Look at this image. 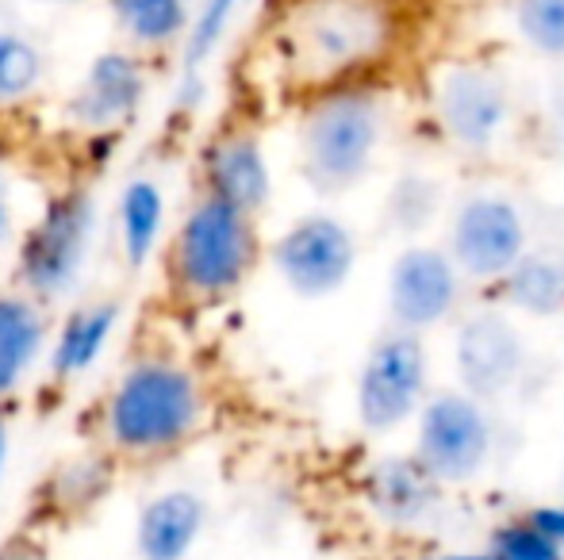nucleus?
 Returning <instances> with one entry per match:
<instances>
[{
	"instance_id": "473e14b6",
	"label": "nucleus",
	"mask_w": 564,
	"mask_h": 560,
	"mask_svg": "<svg viewBox=\"0 0 564 560\" xmlns=\"http://www.w3.org/2000/svg\"><path fill=\"white\" fill-rule=\"evenodd\" d=\"M39 4H74V0H39Z\"/></svg>"
},
{
	"instance_id": "dca6fc26",
	"label": "nucleus",
	"mask_w": 564,
	"mask_h": 560,
	"mask_svg": "<svg viewBox=\"0 0 564 560\" xmlns=\"http://www.w3.org/2000/svg\"><path fill=\"white\" fill-rule=\"evenodd\" d=\"M119 319H123V299H116V296L77 304L74 311L62 319L58 334H54V342H51V373L66 384L93 373V365L105 358L108 342H112V334L119 330Z\"/></svg>"
},
{
	"instance_id": "ddd939ff",
	"label": "nucleus",
	"mask_w": 564,
	"mask_h": 560,
	"mask_svg": "<svg viewBox=\"0 0 564 560\" xmlns=\"http://www.w3.org/2000/svg\"><path fill=\"white\" fill-rule=\"evenodd\" d=\"M142 97H147V74L139 62L123 51H105L85 69L66 116L82 131H116L139 116Z\"/></svg>"
},
{
	"instance_id": "f8f14e48",
	"label": "nucleus",
	"mask_w": 564,
	"mask_h": 560,
	"mask_svg": "<svg viewBox=\"0 0 564 560\" xmlns=\"http://www.w3.org/2000/svg\"><path fill=\"white\" fill-rule=\"evenodd\" d=\"M453 361H457L465 388L476 399H488L507 392L522 376L527 342H522L519 327L503 315H473L468 322H460Z\"/></svg>"
},
{
	"instance_id": "f3484780",
	"label": "nucleus",
	"mask_w": 564,
	"mask_h": 560,
	"mask_svg": "<svg viewBox=\"0 0 564 560\" xmlns=\"http://www.w3.org/2000/svg\"><path fill=\"white\" fill-rule=\"evenodd\" d=\"M51 342L43 299L31 292H0V399H8Z\"/></svg>"
},
{
	"instance_id": "a211bd4d",
	"label": "nucleus",
	"mask_w": 564,
	"mask_h": 560,
	"mask_svg": "<svg viewBox=\"0 0 564 560\" xmlns=\"http://www.w3.org/2000/svg\"><path fill=\"white\" fill-rule=\"evenodd\" d=\"M365 495L380 518L395 526H415L431 515L438 499V480L415 457H384L365 476Z\"/></svg>"
},
{
	"instance_id": "4468645a",
	"label": "nucleus",
	"mask_w": 564,
	"mask_h": 560,
	"mask_svg": "<svg viewBox=\"0 0 564 560\" xmlns=\"http://www.w3.org/2000/svg\"><path fill=\"white\" fill-rule=\"evenodd\" d=\"M208 526V499L193 487H165L134 515V557L188 560Z\"/></svg>"
},
{
	"instance_id": "39448f33",
	"label": "nucleus",
	"mask_w": 564,
	"mask_h": 560,
	"mask_svg": "<svg viewBox=\"0 0 564 560\" xmlns=\"http://www.w3.org/2000/svg\"><path fill=\"white\" fill-rule=\"evenodd\" d=\"M97 223V196L89 188H69L54 196L20 242V257H15L20 288L43 304L69 296L89 270Z\"/></svg>"
},
{
	"instance_id": "9d476101",
	"label": "nucleus",
	"mask_w": 564,
	"mask_h": 560,
	"mask_svg": "<svg viewBox=\"0 0 564 560\" xmlns=\"http://www.w3.org/2000/svg\"><path fill=\"white\" fill-rule=\"evenodd\" d=\"M434 112L446 135L457 142L460 150H491L496 139L503 135L507 116H511V100L507 89L491 69L484 66H449L434 85Z\"/></svg>"
},
{
	"instance_id": "5701e85b",
	"label": "nucleus",
	"mask_w": 564,
	"mask_h": 560,
	"mask_svg": "<svg viewBox=\"0 0 564 560\" xmlns=\"http://www.w3.org/2000/svg\"><path fill=\"white\" fill-rule=\"evenodd\" d=\"M519 39L542 58H564V0H514Z\"/></svg>"
},
{
	"instance_id": "412c9836",
	"label": "nucleus",
	"mask_w": 564,
	"mask_h": 560,
	"mask_svg": "<svg viewBox=\"0 0 564 560\" xmlns=\"http://www.w3.org/2000/svg\"><path fill=\"white\" fill-rule=\"evenodd\" d=\"M123 35L139 46H170L188 31V4L193 0H108Z\"/></svg>"
},
{
	"instance_id": "aec40b11",
	"label": "nucleus",
	"mask_w": 564,
	"mask_h": 560,
	"mask_svg": "<svg viewBox=\"0 0 564 560\" xmlns=\"http://www.w3.org/2000/svg\"><path fill=\"white\" fill-rule=\"evenodd\" d=\"M507 299L522 311L550 319L564 311V262L553 254H527L511 273L503 277Z\"/></svg>"
},
{
	"instance_id": "f257e3e1",
	"label": "nucleus",
	"mask_w": 564,
	"mask_h": 560,
	"mask_svg": "<svg viewBox=\"0 0 564 560\" xmlns=\"http://www.w3.org/2000/svg\"><path fill=\"white\" fill-rule=\"evenodd\" d=\"M395 39L388 0H292L276 23V54L300 89L354 85L384 62Z\"/></svg>"
},
{
	"instance_id": "20e7f679",
	"label": "nucleus",
	"mask_w": 564,
	"mask_h": 560,
	"mask_svg": "<svg viewBox=\"0 0 564 560\" xmlns=\"http://www.w3.org/2000/svg\"><path fill=\"white\" fill-rule=\"evenodd\" d=\"M384 139L380 100L365 85H338L315 92L300 128V165L319 193H346L369 173Z\"/></svg>"
},
{
	"instance_id": "a878e982",
	"label": "nucleus",
	"mask_w": 564,
	"mask_h": 560,
	"mask_svg": "<svg viewBox=\"0 0 564 560\" xmlns=\"http://www.w3.org/2000/svg\"><path fill=\"white\" fill-rule=\"evenodd\" d=\"M488 549L499 560H564V546H557L550 534L538 530L530 518L496 526Z\"/></svg>"
},
{
	"instance_id": "7ed1b4c3",
	"label": "nucleus",
	"mask_w": 564,
	"mask_h": 560,
	"mask_svg": "<svg viewBox=\"0 0 564 560\" xmlns=\"http://www.w3.org/2000/svg\"><path fill=\"white\" fill-rule=\"evenodd\" d=\"M261 254L253 216L204 193L170 239V281L193 304L235 296Z\"/></svg>"
},
{
	"instance_id": "0eeeda50",
	"label": "nucleus",
	"mask_w": 564,
	"mask_h": 560,
	"mask_svg": "<svg viewBox=\"0 0 564 560\" xmlns=\"http://www.w3.org/2000/svg\"><path fill=\"white\" fill-rule=\"evenodd\" d=\"M491 457V419L473 392H438L423 404L415 430V461L438 484L480 476Z\"/></svg>"
},
{
	"instance_id": "393cba45",
	"label": "nucleus",
	"mask_w": 564,
	"mask_h": 560,
	"mask_svg": "<svg viewBox=\"0 0 564 560\" xmlns=\"http://www.w3.org/2000/svg\"><path fill=\"white\" fill-rule=\"evenodd\" d=\"M51 487H58V507L85 510L108 492V464L97 457H77L66 469H58Z\"/></svg>"
},
{
	"instance_id": "9b49d317",
	"label": "nucleus",
	"mask_w": 564,
	"mask_h": 560,
	"mask_svg": "<svg viewBox=\"0 0 564 560\" xmlns=\"http://www.w3.org/2000/svg\"><path fill=\"white\" fill-rule=\"evenodd\" d=\"M460 265L438 246H411L388 273V311L395 327L431 330L446 322L460 304Z\"/></svg>"
},
{
	"instance_id": "2f4dec72",
	"label": "nucleus",
	"mask_w": 564,
	"mask_h": 560,
	"mask_svg": "<svg viewBox=\"0 0 564 560\" xmlns=\"http://www.w3.org/2000/svg\"><path fill=\"white\" fill-rule=\"evenodd\" d=\"M8 441H12L8 438V422L0 419V472H4V461H8Z\"/></svg>"
},
{
	"instance_id": "cd10ccee",
	"label": "nucleus",
	"mask_w": 564,
	"mask_h": 560,
	"mask_svg": "<svg viewBox=\"0 0 564 560\" xmlns=\"http://www.w3.org/2000/svg\"><path fill=\"white\" fill-rule=\"evenodd\" d=\"M15 234V204H12V180L0 169V250L12 242Z\"/></svg>"
},
{
	"instance_id": "c756f323",
	"label": "nucleus",
	"mask_w": 564,
	"mask_h": 560,
	"mask_svg": "<svg viewBox=\"0 0 564 560\" xmlns=\"http://www.w3.org/2000/svg\"><path fill=\"white\" fill-rule=\"evenodd\" d=\"M553 131H557V150L564 154V92L557 97V105H553Z\"/></svg>"
},
{
	"instance_id": "6ab92c4d",
	"label": "nucleus",
	"mask_w": 564,
	"mask_h": 560,
	"mask_svg": "<svg viewBox=\"0 0 564 560\" xmlns=\"http://www.w3.org/2000/svg\"><path fill=\"white\" fill-rule=\"evenodd\" d=\"M119 223V250H123L131 270H147V262L154 257L158 242H162L165 227V193L154 177H131L119 193L116 208Z\"/></svg>"
},
{
	"instance_id": "f03ea898",
	"label": "nucleus",
	"mask_w": 564,
	"mask_h": 560,
	"mask_svg": "<svg viewBox=\"0 0 564 560\" xmlns=\"http://www.w3.org/2000/svg\"><path fill=\"white\" fill-rule=\"evenodd\" d=\"M200 376L173 358H142L123 369L105 399V438L116 453L162 457L200 430Z\"/></svg>"
},
{
	"instance_id": "1a4fd4ad",
	"label": "nucleus",
	"mask_w": 564,
	"mask_h": 560,
	"mask_svg": "<svg viewBox=\"0 0 564 560\" xmlns=\"http://www.w3.org/2000/svg\"><path fill=\"white\" fill-rule=\"evenodd\" d=\"M449 254L473 281H503L527 257V219L507 196H473L449 231Z\"/></svg>"
},
{
	"instance_id": "bb28decb",
	"label": "nucleus",
	"mask_w": 564,
	"mask_h": 560,
	"mask_svg": "<svg viewBox=\"0 0 564 560\" xmlns=\"http://www.w3.org/2000/svg\"><path fill=\"white\" fill-rule=\"evenodd\" d=\"M527 518L542 534H550V538L557 541V546H564V503H545V507H534Z\"/></svg>"
},
{
	"instance_id": "6e6552de",
	"label": "nucleus",
	"mask_w": 564,
	"mask_h": 560,
	"mask_svg": "<svg viewBox=\"0 0 564 560\" xmlns=\"http://www.w3.org/2000/svg\"><path fill=\"white\" fill-rule=\"evenodd\" d=\"M357 265V239L338 216L312 211L300 216L273 242V270L296 296L323 299L346 288Z\"/></svg>"
},
{
	"instance_id": "b1692460",
	"label": "nucleus",
	"mask_w": 564,
	"mask_h": 560,
	"mask_svg": "<svg viewBox=\"0 0 564 560\" xmlns=\"http://www.w3.org/2000/svg\"><path fill=\"white\" fill-rule=\"evenodd\" d=\"M235 8H238V0H204L200 15H196V23L188 28V43H185V74L188 77H193L196 69L216 54V46L224 43L230 20H235Z\"/></svg>"
},
{
	"instance_id": "c85d7f7f",
	"label": "nucleus",
	"mask_w": 564,
	"mask_h": 560,
	"mask_svg": "<svg viewBox=\"0 0 564 560\" xmlns=\"http://www.w3.org/2000/svg\"><path fill=\"white\" fill-rule=\"evenodd\" d=\"M0 560H51V557H46V549L39 546L35 538L15 534V538H8L4 546H0Z\"/></svg>"
},
{
	"instance_id": "7c9ffc66",
	"label": "nucleus",
	"mask_w": 564,
	"mask_h": 560,
	"mask_svg": "<svg viewBox=\"0 0 564 560\" xmlns=\"http://www.w3.org/2000/svg\"><path fill=\"white\" fill-rule=\"evenodd\" d=\"M423 560H499L496 553H434V557H423Z\"/></svg>"
},
{
	"instance_id": "2eb2a0df",
	"label": "nucleus",
	"mask_w": 564,
	"mask_h": 560,
	"mask_svg": "<svg viewBox=\"0 0 564 560\" xmlns=\"http://www.w3.org/2000/svg\"><path fill=\"white\" fill-rule=\"evenodd\" d=\"M204 193L258 216L273 196V173L261 142L246 131L219 135L204 150Z\"/></svg>"
},
{
	"instance_id": "4be33fe9",
	"label": "nucleus",
	"mask_w": 564,
	"mask_h": 560,
	"mask_svg": "<svg viewBox=\"0 0 564 560\" xmlns=\"http://www.w3.org/2000/svg\"><path fill=\"white\" fill-rule=\"evenodd\" d=\"M43 51L20 31H0V108L20 105L43 85Z\"/></svg>"
},
{
	"instance_id": "423d86ee",
	"label": "nucleus",
	"mask_w": 564,
	"mask_h": 560,
	"mask_svg": "<svg viewBox=\"0 0 564 560\" xmlns=\"http://www.w3.org/2000/svg\"><path fill=\"white\" fill-rule=\"evenodd\" d=\"M431 388V361L419 330H392L372 342L357 373V419L365 430L388 433L408 419H419Z\"/></svg>"
}]
</instances>
